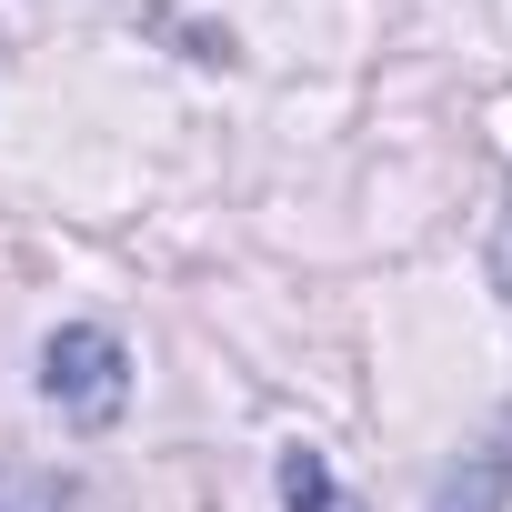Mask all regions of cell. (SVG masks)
Segmentation results:
<instances>
[{"label": "cell", "mask_w": 512, "mask_h": 512, "mask_svg": "<svg viewBox=\"0 0 512 512\" xmlns=\"http://www.w3.org/2000/svg\"><path fill=\"white\" fill-rule=\"evenodd\" d=\"M0 512H81V492L61 472H0Z\"/></svg>", "instance_id": "obj_2"}, {"label": "cell", "mask_w": 512, "mask_h": 512, "mask_svg": "<svg viewBox=\"0 0 512 512\" xmlns=\"http://www.w3.org/2000/svg\"><path fill=\"white\" fill-rule=\"evenodd\" d=\"M41 392H51V412L81 422V432L121 422V402H131V352H121V332H101V322L51 332V352H41Z\"/></svg>", "instance_id": "obj_1"}, {"label": "cell", "mask_w": 512, "mask_h": 512, "mask_svg": "<svg viewBox=\"0 0 512 512\" xmlns=\"http://www.w3.org/2000/svg\"><path fill=\"white\" fill-rule=\"evenodd\" d=\"M492 282H502V302H512V211H502V231H492Z\"/></svg>", "instance_id": "obj_4"}, {"label": "cell", "mask_w": 512, "mask_h": 512, "mask_svg": "<svg viewBox=\"0 0 512 512\" xmlns=\"http://www.w3.org/2000/svg\"><path fill=\"white\" fill-rule=\"evenodd\" d=\"M502 482H512V462H502V452H482V472H472V492L452 482V492H442L432 512H492V502H502Z\"/></svg>", "instance_id": "obj_3"}]
</instances>
